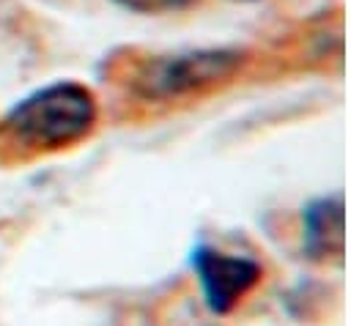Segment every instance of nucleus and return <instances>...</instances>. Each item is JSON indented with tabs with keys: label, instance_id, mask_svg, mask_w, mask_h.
<instances>
[{
	"label": "nucleus",
	"instance_id": "f257e3e1",
	"mask_svg": "<svg viewBox=\"0 0 351 326\" xmlns=\"http://www.w3.org/2000/svg\"><path fill=\"white\" fill-rule=\"evenodd\" d=\"M96 123V99L80 82H52L22 101L3 118V129L30 148H60L85 137Z\"/></svg>",
	"mask_w": 351,
	"mask_h": 326
},
{
	"label": "nucleus",
	"instance_id": "f03ea898",
	"mask_svg": "<svg viewBox=\"0 0 351 326\" xmlns=\"http://www.w3.org/2000/svg\"><path fill=\"white\" fill-rule=\"evenodd\" d=\"M239 52L206 49V52H184L148 63L140 74V90L151 99L184 96L197 88H206L217 79H225L236 71Z\"/></svg>",
	"mask_w": 351,
	"mask_h": 326
},
{
	"label": "nucleus",
	"instance_id": "7ed1b4c3",
	"mask_svg": "<svg viewBox=\"0 0 351 326\" xmlns=\"http://www.w3.org/2000/svg\"><path fill=\"white\" fill-rule=\"evenodd\" d=\"M192 268L197 271V279L211 312H228L261 279V266L252 258L225 255L211 247L195 249Z\"/></svg>",
	"mask_w": 351,
	"mask_h": 326
},
{
	"label": "nucleus",
	"instance_id": "20e7f679",
	"mask_svg": "<svg viewBox=\"0 0 351 326\" xmlns=\"http://www.w3.org/2000/svg\"><path fill=\"white\" fill-rule=\"evenodd\" d=\"M304 241L315 258L340 255L343 249V205L340 200H318L304 211Z\"/></svg>",
	"mask_w": 351,
	"mask_h": 326
},
{
	"label": "nucleus",
	"instance_id": "39448f33",
	"mask_svg": "<svg viewBox=\"0 0 351 326\" xmlns=\"http://www.w3.org/2000/svg\"><path fill=\"white\" fill-rule=\"evenodd\" d=\"M115 3L137 14H167V11H181L195 0H115Z\"/></svg>",
	"mask_w": 351,
	"mask_h": 326
}]
</instances>
